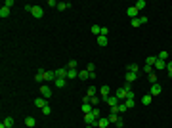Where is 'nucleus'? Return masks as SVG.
<instances>
[{
	"label": "nucleus",
	"instance_id": "1",
	"mask_svg": "<svg viewBox=\"0 0 172 128\" xmlns=\"http://www.w3.org/2000/svg\"><path fill=\"white\" fill-rule=\"evenodd\" d=\"M84 122L88 124V126H96L98 124V117L94 113H88V115H84Z\"/></svg>",
	"mask_w": 172,
	"mask_h": 128
},
{
	"label": "nucleus",
	"instance_id": "2",
	"mask_svg": "<svg viewBox=\"0 0 172 128\" xmlns=\"http://www.w3.org/2000/svg\"><path fill=\"white\" fill-rule=\"evenodd\" d=\"M40 96L44 97V99H50V97H52V90H50V86L42 84V86H40Z\"/></svg>",
	"mask_w": 172,
	"mask_h": 128
},
{
	"label": "nucleus",
	"instance_id": "3",
	"mask_svg": "<svg viewBox=\"0 0 172 128\" xmlns=\"http://www.w3.org/2000/svg\"><path fill=\"white\" fill-rule=\"evenodd\" d=\"M42 78H44L46 82H54L56 80V71H44L42 73Z\"/></svg>",
	"mask_w": 172,
	"mask_h": 128
},
{
	"label": "nucleus",
	"instance_id": "4",
	"mask_svg": "<svg viewBox=\"0 0 172 128\" xmlns=\"http://www.w3.org/2000/svg\"><path fill=\"white\" fill-rule=\"evenodd\" d=\"M103 101L107 103L109 107H117V105H119V103H121V101H119V97H117V96H109V97H105V99H103Z\"/></svg>",
	"mask_w": 172,
	"mask_h": 128
},
{
	"label": "nucleus",
	"instance_id": "5",
	"mask_svg": "<svg viewBox=\"0 0 172 128\" xmlns=\"http://www.w3.org/2000/svg\"><path fill=\"white\" fill-rule=\"evenodd\" d=\"M96 126H98V128H109V126H111V122L107 121V117H100Z\"/></svg>",
	"mask_w": 172,
	"mask_h": 128
},
{
	"label": "nucleus",
	"instance_id": "6",
	"mask_svg": "<svg viewBox=\"0 0 172 128\" xmlns=\"http://www.w3.org/2000/svg\"><path fill=\"white\" fill-rule=\"evenodd\" d=\"M33 17H37V19H40V17H42V15H44V10H42V8L40 6H33Z\"/></svg>",
	"mask_w": 172,
	"mask_h": 128
},
{
	"label": "nucleus",
	"instance_id": "7",
	"mask_svg": "<svg viewBox=\"0 0 172 128\" xmlns=\"http://www.w3.org/2000/svg\"><path fill=\"white\" fill-rule=\"evenodd\" d=\"M161 92H163V88H161V84H157V82H155V84H151V92H149V94H151L153 97H157V96L161 94Z\"/></svg>",
	"mask_w": 172,
	"mask_h": 128
},
{
	"label": "nucleus",
	"instance_id": "8",
	"mask_svg": "<svg viewBox=\"0 0 172 128\" xmlns=\"http://www.w3.org/2000/svg\"><path fill=\"white\" fill-rule=\"evenodd\" d=\"M126 15H128V17H130V19H136V17H140V15H138V10H136V8H134V6L126 8Z\"/></svg>",
	"mask_w": 172,
	"mask_h": 128
},
{
	"label": "nucleus",
	"instance_id": "9",
	"mask_svg": "<svg viewBox=\"0 0 172 128\" xmlns=\"http://www.w3.org/2000/svg\"><path fill=\"white\" fill-rule=\"evenodd\" d=\"M80 109H82V113H84V115H88V113H92L94 105H92L90 101H86V103H82V105H80Z\"/></svg>",
	"mask_w": 172,
	"mask_h": 128
},
{
	"label": "nucleus",
	"instance_id": "10",
	"mask_svg": "<svg viewBox=\"0 0 172 128\" xmlns=\"http://www.w3.org/2000/svg\"><path fill=\"white\" fill-rule=\"evenodd\" d=\"M67 67H59V69H56V77H59V78H67Z\"/></svg>",
	"mask_w": 172,
	"mask_h": 128
},
{
	"label": "nucleus",
	"instance_id": "11",
	"mask_svg": "<svg viewBox=\"0 0 172 128\" xmlns=\"http://www.w3.org/2000/svg\"><path fill=\"white\" fill-rule=\"evenodd\" d=\"M46 101H48V99H44V97H37V99H35V105H37L38 109H44L46 105H48Z\"/></svg>",
	"mask_w": 172,
	"mask_h": 128
},
{
	"label": "nucleus",
	"instance_id": "12",
	"mask_svg": "<svg viewBox=\"0 0 172 128\" xmlns=\"http://www.w3.org/2000/svg\"><path fill=\"white\" fill-rule=\"evenodd\" d=\"M54 84H56L57 88H65V86H67V78H59V77H56Z\"/></svg>",
	"mask_w": 172,
	"mask_h": 128
},
{
	"label": "nucleus",
	"instance_id": "13",
	"mask_svg": "<svg viewBox=\"0 0 172 128\" xmlns=\"http://www.w3.org/2000/svg\"><path fill=\"white\" fill-rule=\"evenodd\" d=\"M109 92H111V90H109V86H107V84H103L102 88H100V94H102V97H103V99H105V97H109V96H111Z\"/></svg>",
	"mask_w": 172,
	"mask_h": 128
},
{
	"label": "nucleus",
	"instance_id": "14",
	"mask_svg": "<svg viewBox=\"0 0 172 128\" xmlns=\"http://www.w3.org/2000/svg\"><path fill=\"white\" fill-rule=\"evenodd\" d=\"M115 96L119 97V101H124V99H126V90H124V88H119Z\"/></svg>",
	"mask_w": 172,
	"mask_h": 128
},
{
	"label": "nucleus",
	"instance_id": "15",
	"mask_svg": "<svg viewBox=\"0 0 172 128\" xmlns=\"http://www.w3.org/2000/svg\"><path fill=\"white\" fill-rule=\"evenodd\" d=\"M157 71H161V69H166V61H163V59H159L157 58V61H155V65H153Z\"/></svg>",
	"mask_w": 172,
	"mask_h": 128
},
{
	"label": "nucleus",
	"instance_id": "16",
	"mask_svg": "<svg viewBox=\"0 0 172 128\" xmlns=\"http://www.w3.org/2000/svg\"><path fill=\"white\" fill-rule=\"evenodd\" d=\"M119 119H121V117L117 115V113H109V115H107V121L111 122V124H117V122H119Z\"/></svg>",
	"mask_w": 172,
	"mask_h": 128
},
{
	"label": "nucleus",
	"instance_id": "17",
	"mask_svg": "<svg viewBox=\"0 0 172 128\" xmlns=\"http://www.w3.org/2000/svg\"><path fill=\"white\" fill-rule=\"evenodd\" d=\"M25 126H27V128H35V126H37L35 117H27V119H25Z\"/></svg>",
	"mask_w": 172,
	"mask_h": 128
},
{
	"label": "nucleus",
	"instance_id": "18",
	"mask_svg": "<svg viewBox=\"0 0 172 128\" xmlns=\"http://www.w3.org/2000/svg\"><path fill=\"white\" fill-rule=\"evenodd\" d=\"M126 71L128 73H136V75H138V73H140V65H136V63H130L126 67Z\"/></svg>",
	"mask_w": 172,
	"mask_h": 128
},
{
	"label": "nucleus",
	"instance_id": "19",
	"mask_svg": "<svg viewBox=\"0 0 172 128\" xmlns=\"http://www.w3.org/2000/svg\"><path fill=\"white\" fill-rule=\"evenodd\" d=\"M2 124H4L6 128H13V119H12V117H4Z\"/></svg>",
	"mask_w": 172,
	"mask_h": 128
},
{
	"label": "nucleus",
	"instance_id": "20",
	"mask_svg": "<svg viewBox=\"0 0 172 128\" xmlns=\"http://www.w3.org/2000/svg\"><path fill=\"white\" fill-rule=\"evenodd\" d=\"M78 78H80V80H86V78H90V73L86 69H80L78 71Z\"/></svg>",
	"mask_w": 172,
	"mask_h": 128
},
{
	"label": "nucleus",
	"instance_id": "21",
	"mask_svg": "<svg viewBox=\"0 0 172 128\" xmlns=\"http://www.w3.org/2000/svg\"><path fill=\"white\" fill-rule=\"evenodd\" d=\"M107 42H109L107 36H103V34H100V36H98V46H102V48H103V46H107Z\"/></svg>",
	"mask_w": 172,
	"mask_h": 128
},
{
	"label": "nucleus",
	"instance_id": "22",
	"mask_svg": "<svg viewBox=\"0 0 172 128\" xmlns=\"http://www.w3.org/2000/svg\"><path fill=\"white\" fill-rule=\"evenodd\" d=\"M8 15H10V8L2 6V8H0V17H2V19H6Z\"/></svg>",
	"mask_w": 172,
	"mask_h": 128
},
{
	"label": "nucleus",
	"instance_id": "23",
	"mask_svg": "<svg viewBox=\"0 0 172 128\" xmlns=\"http://www.w3.org/2000/svg\"><path fill=\"white\" fill-rule=\"evenodd\" d=\"M78 77V69H69L67 71V80H69V78H76Z\"/></svg>",
	"mask_w": 172,
	"mask_h": 128
},
{
	"label": "nucleus",
	"instance_id": "24",
	"mask_svg": "<svg viewBox=\"0 0 172 128\" xmlns=\"http://www.w3.org/2000/svg\"><path fill=\"white\" fill-rule=\"evenodd\" d=\"M145 6H147V4H145V0H138V2L134 4V8H136L138 12H141V10H143V8H145Z\"/></svg>",
	"mask_w": 172,
	"mask_h": 128
},
{
	"label": "nucleus",
	"instance_id": "25",
	"mask_svg": "<svg viewBox=\"0 0 172 128\" xmlns=\"http://www.w3.org/2000/svg\"><path fill=\"white\" fill-rule=\"evenodd\" d=\"M151 101H153V96H151V94H145V96L141 97V103H143V105H149Z\"/></svg>",
	"mask_w": 172,
	"mask_h": 128
},
{
	"label": "nucleus",
	"instance_id": "26",
	"mask_svg": "<svg viewBox=\"0 0 172 128\" xmlns=\"http://www.w3.org/2000/svg\"><path fill=\"white\" fill-rule=\"evenodd\" d=\"M42 73H44V69H38L37 75H35V82H42L44 78H42Z\"/></svg>",
	"mask_w": 172,
	"mask_h": 128
},
{
	"label": "nucleus",
	"instance_id": "27",
	"mask_svg": "<svg viewBox=\"0 0 172 128\" xmlns=\"http://www.w3.org/2000/svg\"><path fill=\"white\" fill-rule=\"evenodd\" d=\"M136 78H138V75H136V73H128V71H126V82H134Z\"/></svg>",
	"mask_w": 172,
	"mask_h": 128
},
{
	"label": "nucleus",
	"instance_id": "28",
	"mask_svg": "<svg viewBox=\"0 0 172 128\" xmlns=\"http://www.w3.org/2000/svg\"><path fill=\"white\" fill-rule=\"evenodd\" d=\"M155 61H157V56H149V58L145 59V65H151V67H153V65H155Z\"/></svg>",
	"mask_w": 172,
	"mask_h": 128
},
{
	"label": "nucleus",
	"instance_id": "29",
	"mask_svg": "<svg viewBox=\"0 0 172 128\" xmlns=\"http://www.w3.org/2000/svg\"><path fill=\"white\" fill-rule=\"evenodd\" d=\"M67 8H71L69 2H59V4H57V10H61V12H63V10H67Z\"/></svg>",
	"mask_w": 172,
	"mask_h": 128
},
{
	"label": "nucleus",
	"instance_id": "30",
	"mask_svg": "<svg viewBox=\"0 0 172 128\" xmlns=\"http://www.w3.org/2000/svg\"><path fill=\"white\" fill-rule=\"evenodd\" d=\"M92 32H94L96 36H100V34H102V27L100 25H92Z\"/></svg>",
	"mask_w": 172,
	"mask_h": 128
},
{
	"label": "nucleus",
	"instance_id": "31",
	"mask_svg": "<svg viewBox=\"0 0 172 128\" xmlns=\"http://www.w3.org/2000/svg\"><path fill=\"white\" fill-rule=\"evenodd\" d=\"M159 59H163V61H168V52H159V56H157Z\"/></svg>",
	"mask_w": 172,
	"mask_h": 128
},
{
	"label": "nucleus",
	"instance_id": "32",
	"mask_svg": "<svg viewBox=\"0 0 172 128\" xmlns=\"http://www.w3.org/2000/svg\"><path fill=\"white\" fill-rule=\"evenodd\" d=\"M126 111H128L126 103H124V101H121V103H119V113H126Z\"/></svg>",
	"mask_w": 172,
	"mask_h": 128
},
{
	"label": "nucleus",
	"instance_id": "33",
	"mask_svg": "<svg viewBox=\"0 0 172 128\" xmlns=\"http://www.w3.org/2000/svg\"><path fill=\"white\" fill-rule=\"evenodd\" d=\"M140 25H143L141 17H136V19H132V27H140Z\"/></svg>",
	"mask_w": 172,
	"mask_h": 128
},
{
	"label": "nucleus",
	"instance_id": "34",
	"mask_svg": "<svg viewBox=\"0 0 172 128\" xmlns=\"http://www.w3.org/2000/svg\"><path fill=\"white\" fill-rule=\"evenodd\" d=\"M90 103H92V105H94V107H98V103H100V97L92 96V97H90Z\"/></svg>",
	"mask_w": 172,
	"mask_h": 128
},
{
	"label": "nucleus",
	"instance_id": "35",
	"mask_svg": "<svg viewBox=\"0 0 172 128\" xmlns=\"http://www.w3.org/2000/svg\"><path fill=\"white\" fill-rule=\"evenodd\" d=\"M67 69H76V59H71L67 63Z\"/></svg>",
	"mask_w": 172,
	"mask_h": 128
},
{
	"label": "nucleus",
	"instance_id": "36",
	"mask_svg": "<svg viewBox=\"0 0 172 128\" xmlns=\"http://www.w3.org/2000/svg\"><path fill=\"white\" fill-rule=\"evenodd\" d=\"M86 71H88V73H96V65L94 63H88V65H86Z\"/></svg>",
	"mask_w": 172,
	"mask_h": 128
},
{
	"label": "nucleus",
	"instance_id": "37",
	"mask_svg": "<svg viewBox=\"0 0 172 128\" xmlns=\"http://www.w3.org/2000/svg\"><path fill=\"white\" fill-rule=\"evenodd\" d=\"M86 96H90V97H92V96H96V88H94V86H90V88H88Z\"/></svg>",
	"mask_w": 172,
	"mask_h": 128
},
{
	"label": "nucleus",
	"instance_id": "38",
	"mask_svg": "<svg viewBox=\"0 0 172 128\" xmlns=\"http://www.w3.org/2000/svg\"><path fill=\"white\" fill-rule=\"evenodd\" d=\"M124 103H126V107H128V109H132L134 105H136V101H134V99H126Z\"/></svg>",
	"mask_w": 172,
	"mask_h": 128
},
{
	"label": "nucleus",
	"instance_id": "39",
	"mask_svg": "<svg viewBox=\"0 0 172 128\" xmlns=\"http://www.w3.org/2000/svg\"><path fill=\"white\" fill-rule=\"evenodd\" d=\"M149 82H157V75H155V73H149Z\"/></svg>",
	"mask_w": 172,
	"mask_h": 128
},
{
	"label": "nucleus",
	"instance_id": "40",
	"mask_svg": "<svg viewBox=\"0 0 172 128\" xmlns=\"http://www.w3.org/2000/svg\"><path fill=\"white\" fill-rule=\"evenodd\" d=\"M52 113V109H50V105H46L44 109H42V115H50Z\"/></svg>",
	"mask_w": 172,
	"mask_h": 128
},
{
	"label": "nucleus",
	"instance_id": "41",
	"mask_svg": "<svg viewBox=\"0 0 172 128\" xmlns=\"http://www.w3.org/2000/svg\"><path fill=\"white\" fill-rule=\"evenodd\" d=\"M57 4H59V2H56V0H48V6L50 8H57Z\"/></svg>",
	"mask_w": 172,
	"mask_h": 128
},
{
	"label": "nucleus",
	"instance_id": "42",
	"mask_svg": "<svg viewBox=\"0 0 172 128\" xmlns=\"http://www.w3.org/2000/svg\"><path fill=\"white\" fill-rule=\"evenodd\" d=\"M134 97H136V96H134L132 90H130V92H126V99H134ZM126 99H124V101H126Z\"/></svg>",
	"mask_w": 172,
	"mask_h": 128
},
{
	"label": "nucleus",
	"instance_id": "43",
	"mask_svg": "<svg viewBox=\"0 0 172 128\" xmlns=\"http://www.w3.org/2000/svg\"><path fill=\"white\" fill-rule=\"evenodd\" d=\"M166 71H168V75H172V61H166Z\"/></svg>",
	"mask_w": 172,
	"mask_h": 128
},
{
	"label": "nucleus",
	"instance_id": "44",
	"mask_svg": "<svg viewBox=\"0 0 172 128\" xmlns=\"http://www.w3.org/2000/svg\"><path fill=\"white\" fill-rule=\"evenodd\" d=\"M143 71L149 75V73H153V67H151V65H145V67H143Z\"/></svg>",
	"mask_w": 172,
	"mask_h": 128
},
{
	"label": "nucleus",
	"instance_id": "45",
	"mask_svg": "<svg viewBox=\"0 0 172 128\" xmlns=\"http://www.w3.org/2000/svg\"><path fill=\"white\" fill-rule=\"evenodd\" d=\"M4 6H6V8H12L13 6V0H6V2H4Z\"/></svg>",
	"mask_w": 172,
	"mask_h": 128
},
{
	"label": "nucleus",
	"instance_id": "46",
	"mask_svg": "<svg viewBox=\"0 0 172 128\" xmlns=\"http://www.w3.org/2000/svg\"><path fill=\"white\" fill-rule=\"evenodd\" d=\"M102 34H103V36H107V34H109V29H107V27H102Z\"/></svg>",
	"mask_w": 172,
	"mask_h": 128
},
{
	"label": "nucleus",
	"instance_id": "47",
	"mask_svg": "<svg viewBox=\"0 0 172 128\" xmlns=\"http://www.w3.org/2000/svg\"><path fill=\"white\" fill-rule=\"evenodd\" d=\"M25 12H33V6H31V4H25Z\"/></svg>",
	"mask_w": 172,
	"mask_h": 128
},
{
	"label": "nucleus",
	"instance_id": "48",
	"mask_svg": "<svg viewBox=\"0 0 172 128\" xmlns=\"http://www.w3.org/2000/svg\"><path fill=\"white\" fill-rule=\"evenodd\" d=\"M84 128H96V126H88V124H86V126H84Z\"/></svg>",
	"mask_w": 172,
	"mask_h": 128
},
{
	"label": "nucleus",
	"instance_id": "49",
	"mask_svg": "<svg viewBox=\"0 0 172 128\" xmlns=\"http://www.w3.org/2000/svg\"><path fill=\"white\" fill-rule=\"evenodd\" d=\"M170 78H172V75H170Z\"/></svg>",
	"mask_w": 172,
	"mask_h": 128
}]
</instances>
